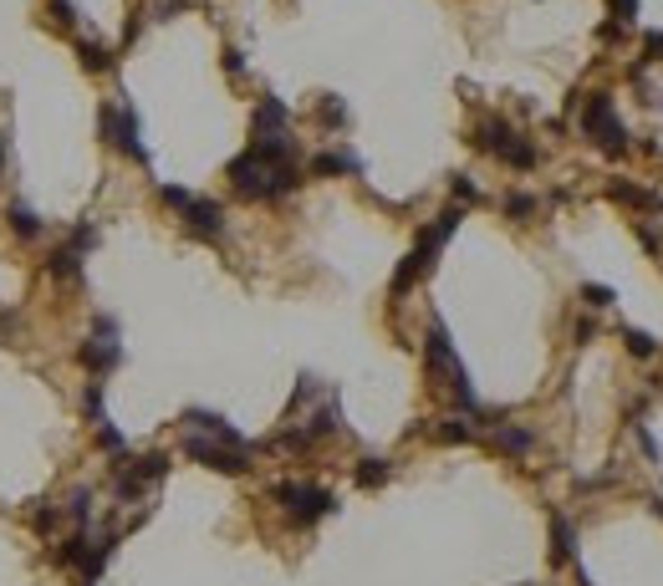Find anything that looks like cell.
<instances>
[{"instance_id":"7c38bea8","label":"cell","mask_w":663,"mask_h":586,"mask_svg":"<svg viewBox=\"0 0 663 586\" xmlns=\"http://www.w3.org/2000/svg\"><path fill=\"white\" fill-rule=\"evenodd\" d=\"M184 230L195 235V240H220L225 235V210H220L215 199H189V210H184Z\"/></svg>"},{"instance_id":"83f0119b","label":"cell","mask_w":663,"mask_h":586,"mask_svg":"<svg viewBox=\"0 0 663 586\" xmlns=\"http://www.w3.org/2000/svg\"><path fill=\"white\" fill-rule=\"evenodd\" d=\"M52 21L62 26V31H72L77 26V11H72V0H52Z\"/></svg>"},{"instance_id":"f546056e","label":"cell","mask_w":663,"mask_h":586,"mask_svg":"<svg viewBox=\"0 0 663 586\" xmlns=\"http://www.w3.org/2000/svg\"><path fill=\"white\" fill-rule=\"evenodd\" d=\"M633 439H638V449H643V454H648V459H653V464H659V439H653V433H648V428H643V424H638V428H633Z\"/></svg>"},{"instance_id":"603a6c76","label":"cell","mask_w":663,"mask_h":586,"mask_svg":"<svg viewBox=\"0 0 663 586\" xmlns=\"http://www.w3.org/2000/svg\"><path fill=\"white\" fill-rule=\"evenodd\" d=\"M62 516L72 520L77 531H87V525H92V490H72L67 505H62Z\"/></svg>"},{"instance_id":"4316f807","label":"cell","mask_w":663,"mask_h":586,"mask_svg":"<svg viewBox=\"0 0 663 586\" xmlns=\"http://www.w3.org/2000/svg\"><path fill=\"white\" fill-rule=\"evenodd\" d=\"M582 301L587 306H612L617 301V291H612V285H582Z\"/></svg>"},{"instance_id":"52a82bcc","label":"cell","mask_w":663,"mask_h":586,"mask_svg":"<svg viewBox=\"0 0 663 586\" xmlns=\"http://www.w3.org/2000/svg\"><path fill=\"white\" fill-rule=\"evenodd\" d=\"M103 143L123 148L133 163H148L144 128H138V112H133V103H112V107H103Z\"/></svg>"},{"instance_id":"9a60e30c","label":"cell","mask_w":663,"mask_h":586,"mask_svg":"<svg viewBox=\"0 0 663 586\" xmlns=\"http://www.w3.org/2000/svg\"><path fill=\"white\" fill-rule=\"evenodd\" d=\"M490 444H495V454H505V459H526V454H531V428H520V424H495Z\"/></svg>"},{"instance_id":"2e32d148","label":"cell","mask_w":663,"mask_h":586,"mask_svg":"<svg viewBox=\"0 0 663 586\" xmlns=\"http://www.w3.org/2000/svg\"><path fill=\"white\" fill-rule=\"evenodd\" d=\"M551 561L556 566H576V525L567 516H551Z\"/></svg>"},{"instance_id":"e575fe53","label":"cell","mask_w":663,"mask_h":586,"mask_svg":"<svg viewBox=\"0 0 663 586\" xmlns=\"http://www.w3.org/2000/svg\"><path fill=\"white\" fill-rule=\"evenodd\" d=\"M638 240H643L648 250H659V235H653V225H638Z\"/></svg>"},{"instance_id":"4fadbf2b","label":"cell","mask_w":663,"mask_h":586,"mask_svg":"<svg viewBox=\"0 0 663 586\" xmlns=\"http://www.w3.org/2000/svg\"><path fill=\"white\" fill-rule=\"evenodd\" d=\"M306 174L311 178H332V174H362V159L352 148H327V153H311L306 163Z\"/></svg>"},{"instance_id":"5bb4252c","label":"cell","mask_w":663,"mask_h":586,"mask_svg":"<svg viewBox=\"0 0 663 586\" xmlns=\"http://www.w3.org/2000/svg\"><path fill=\"white\" fill-rule=\"evenodd\" d=\"M516 138V128L505 123V118H480V123H475V148H480V153H495V159H501L505 153V143Z\"/></svg>"},{"instance_id":"d4e9b609","label":"cell","mask_w":663,"mask_h":586,"mask_svg":"<svg viewBox=\"0 0 663 586\" xmlns=\"http://www.w3.org/2000/svg\"><path fill=\"white\" fill-rule=\"evenodd\" d=\"M505 219H531V214H536V199L531 194H505Z\"/></svg>"},{"instance_id":"1f68e13d","label":"cell","mask_w":663,"mask_h":586,"mask_svg":"<svg viewBox=\"0 0 663 586\" xmlns=\"http://www.w3.org/2000/svg\"><path fill=\"white\" fill-rule=\"evenodd\" d=\"M225 71H230V77H240V71H245V52H240V46H230V52H225Z\"/></svg>"},{"instance_id":"8992f818","label":"cell","mask_w":663,"mask_h":586,"mask_svg":"<svg viewBox=\"0 0 663 586\" xmlns=\"http://www.w3.org/2000/svg\"><path fill=\"white\" fill-rule=\"evenodd\" d=\"M582 133H587L597 148H608V153H617L627 143V128L617 123V107H612L608 92H592L587 107H582Z\"/></svg>"},{"instance_id":"4dcf8cb0","label":"cell","mask_w":663,"mask_h":586,"mask_svg":"<svg viewBox=\"0 0 663 586\" xmlns=\"http://www.w3.org/2000/svg\"><path fill=\"white\" fill-rule=\"evenodd\" d=\"M184 5H195V0H153V16L169 21V16H179Z\"/></svg>"},{"instance_id":"7402d4cb","label":"cell","mask_w":663,"mask_h":586,"mask_svg":"<svg viewBox=\"0 0 663 586\" xmlns=\"http://www.w3.org/2000/svg\"><path fill=\"white\" fill-rule=\"evenodd\" d=\"M317 123L322 128H347V103H342L337 92H322V97H317Z\"/></svg>"},{"instance_id":"ac0fdd59","label":"cell","mask_w":663,"mask_h":586,"mask_svg":"<svg viewBox=\"0 0 663 586\" xmlns=\"http://www.w3.org/2000/svg\"><path fill=\"white\" fill-rule=\"evenodd\" d=\"M429 433H434V444H469V439H475V424L454 413V418H439Z\"/></svg>"},{"instance_id":"277c9868","label":"cell","mask_w":663,"mask_h":586,"mask_svg":"<svg viewBox=\"0 0 663 586\" xmlns=\"http://www.w3.org/2000/svg\"><path fill=\"white\" fill-rule=\"evenodd\" d=\"M251 148L266 159H296V138H291V112L281 97H261L251 118Z\"/></svg>"},{"instance_id":"d6986e66","label":"cell","mask_w":663,"mask_h":586,"mask_svg":"<svg viewBox=\"0 0 663 586\" xmlns=\"http://www.w3.org/2000/svg\"><path fill=\"white\" fill-rule=\"evenodd\" d=\"M388 475H394V464H388V459H358V469H352L358 490H383Z\"/></svg>"},{"instance_id":"8d00e7d4","label":"cell","mask_w":663,"mask_h":586,"mask_svg":"<svg viewBox=\"0 0 663 586\" xmlns=\"http://www.w3.org/2000/svg\"><path fill=\"white\" fill-rule=\"evenodd\" d=\"M576 586H592V576H587V571H582V566H576Z\"/></svg>"},{"instance_id":"74e56055","label":"cell","mask_w":663,"mask_h":586,"mask_svg":"<svg viewBox=\"0 0 663 586\" xmlns=\"http://www.w3.org/2000/svg\"><path fill=\"white\" fill-rule=\"evenodd\" d=\"M653 505H659V516H663V499H653Z\"/></svg>"},{"instance_id":"ffe728a7","label":"cell","mask_w":663,"mask_h":586,"mask_svg":"<svg viewBox=\"0 0 663 586\" xmlns=\"http://www.w3.org/2000/svg\"><path fill=\"white\" fill-rule=\"evenodd\" d=\"M501 163H505V169H520V174H526V169H536V143H531V138H520V133H516V138L505 143Z\"/></svg>"},{"instance_id":"3957f363","label":"cell","mask_w":663,"mask_h":586,"mask_svg":"<svg viewBox=\"0 0 663 586\" xmlns=\"http://www.w3.org/2000/svg\"><path fill=\"white\" fill-rule=\"evenodd\" d=\"M424 362H429L434 377H444V388L454 392V403L465 413H480V398H475V388H469V373L465 362H460V352H454V342H449V326L439 317L429 321V337H424Z\"/></svg>"},{"instance_id":"8fae6325","label":"cell","mask_w":663,"mask_h":586,"mask_svg":"<svg viewBox=\"0 0 663 586\" xmlns=\"http://www.w3.org/2000/svg\"><path fill=\"white\" fill-rule=\"evenodd\" d=\"M189 433H199V439H220V444H235V449H245V439H240V428L230 424V418H220V413H210V409H189L179 418Z\"/></svg>"},{"instance_id":"836d02e7","label":"cell","mask_w":663,"mask_h":586,"mask_svg":"<svg viewBox=\"0 0 663 586\" xmlns=\"http://www.w3.org/2000/svg\"><path fill=\"white\" fill-rule=\"evenodd\" d=\"M643 46H648V56L659 62V56H663V31H653V36H648V41H643Z\"/></svg>"},{"instance_id":"30bf717a","label":"cell","mask_w":663,"mask_h":586,"mask_svg":"<svg viewBox=\"0 0 663 586\" xmlns=\"http://www.w3.org/2000/svg\"><path fill=\"white\" fill-rule=\"evenodd\" d=\"M184 454L195 464H204V469H215V475H245V469H251V454H245V449L220 444V439H199V433L184 439Z\"/></svg>"},{"instance_id":"ba28073f","label":"cell","mask_w":663,"mask_h":586,"mask_svg":"<svg viewBox=\"0 0 663 586\" xmlns=\"http://www.w3.org/2000/svg\"><path fill=\"white\" fill-rule=\"evenodd\" d=\"M82 367H87L92 377H108L118 362H123V342H118V321L112 317H97V326H92V337L82 342Z\"/></svg>"},{"instance_id":"9c48e42d","label":"cell","mask_w":663,"mask_h":586,"mask_svg":"<svg viewBox=\"0 0 663 586\" xmlns=\"http://www.w3.org/2000/svg\"><path fill=\"white\" fill-rule=\"evenodd\" d=\"M92 245H97V225H87V219H82V225L67 235V245H56L52 255H46V276H52V281H77Z\"/></svg>"},{"instance_id":"5b68a950","label":"cell","mask_w":663,"mask_h":586,"mask_svg":"<svg viewBox=\"0 0 663 586\" xmlns=\"http://www.w3.org/2000/svg\"><path fill=\"white\" fill-rule=\"evenodd\" d=\"M270 499L286 510L291 525H317V520L337 516V495L327 484H311V480H281L270 490Z\"/></svg>"},{"instance_id":"484cf974","label":"cell","mask_w":663,"mask_h":586,"mask_svg":"<svg viewBox=\"0 0 663 586\" xmlns=\"http://www.w3.org/2000/svg\"><path fill=\"white\" fill-rule=\"evenodd\" d=\"M159 199H163V204H169V210H189V199H195V194H189V189H179V184H163V189H159Z\"/></svg>"},{"instance_id":"d590c367","label":"cell","mask_w":663,"mask_h":586,"mask_svg":"<svg viewBox=\"0 0 663 586\" xmlns=\"http://www.w3.org/2000/svg\"><path fill=\"white\" fill-rule=\"evenodd\" d=\"M5 148H11V138H5V133H0V174H5Z\"/></svg>"},{"instance_id":"cb8c5ba5","label":"cell","mask_w":663,"mask_h":586,"mask_svg":"<svg viewBox=\"0 0 663 586\" xmlns=\"http://www.w3.org/2000/svg\"><path fill=\"white\" fill-rule=\"evenodd\" d=\"M623 342H627V352H633V357H653V352H659V337L643 332V326H627Z\"/></svg>"},{"instance_id":"f1b7e54d","label":"cell","mask_w":663,"mask_h":586,"mask_svg":"<svg viewBox=\"0 0 663 586\" xmlns=\"http://www.w3.org/2000/svg\"><path fill=\"white\" fill-rule=\"evenodd\" d=\"M449 189H454V199H460V204H475V199H480V189L469 184V174H454V184H449Z\"/></svg>"},{"instance_id":"e0dca14e","label":"cell","mask_w":663,"mask_h":586,"mask_svg":"<svg viewBox=\"0 0 663 586\" xmlns=\"http://www.w3.org/2000/svg\"><path fill=\"white\" fill-rule=\"evenodd\" d=\"M5 225H11L21 240H41V219H37L31 204H16V199H11V204H5Z\"/></svg>"},{"instance_id":"6da1fadb","label":"cell","mask_w":663,"mask_h":586,"mask_svg":"<svg viewBox=\"0 0 663 586\" xmlns=\"http://www.w3.org/2000/svg\"><path fill=\"white\" fill-rule=\"evenodd\" d=\"M296 184H302V163L296 159H266L255 148L230 159V189L240 199H286Z\"/></svg>"},{"instance_id":"d6a6232c","label":"cell","mask_w":663,"mask_h":586,"mask_svg":"<svg viewBox=\"0 0 663 586\" xmlns=\"http://www.w3.org/2000/svg\"><path fill=\"white\" fill-rule=\"evenodd\" d=\"M612 16H617V21H633V16H638V0H612Z\"/></svg>"},{"instance_id":"44dd1931","label":"cell","mask_w":663,"mask_h":586,"mask_svg":"<svg viewBox=\"0 0 663 586\" xmlns=\"http://www.w3.org/2000/svg\"><path fill=\"white\" fill-rule=\"evenodd\" d=\"M77 56H82L87 71H112V52L103 41H92V36H77Z\"/></svg>"},{"instance_id":"7a4b0ae2","label":"cell","mask_w":663,"mask_h":586,"mask_svg":"<svg viewBox=\"0 0 663 586\" xmlns=\"http://www.w3.org/2000/svg\"><path fill=\"white\" fill-rule=\"evenodd\" d=\"M460 219H465V210L454 204V210H444V214H439V219L429 225V230H424L419 240H413V250L403 255V266L394 270V285H388V291H394V301H398V296H409L413 285H419V281H424V276L434 270V260H439V250L449 245V235L460 230Z\"/></svg>"}]
</instances>
